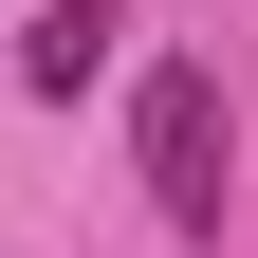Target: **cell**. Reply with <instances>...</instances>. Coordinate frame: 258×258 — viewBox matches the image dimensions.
<instances>
[{
    "mask_svg": "<svg viewBox=\"0 0 258 258\" xmlns=\"http://www.w3.org/2000/svg\"><path fill=\"white\" fill-rule=\"evenodd\" d=\"M129 148H148V203H166V240H221V184H240V111H221L203 55H166V74L129 92Z\"/></svg>",
    "mask_w": 258,
    "mask_h": 258,
    "instance_id": "1",
    "label": "cell"
},
{
    "mask_svg": "<svg viewBox=\"0 0 258 258\" xmlns=\"http://www.w3.org/2000/svg\"><path fill=\"white\" fill-rule=\"evenodd\" d=\"M19 74H37V92H55V111H74V92H92V74H111V0H55L37 37H19Z\"/></svg>",
    "mask_w": 258,
    "mask_h": 258,
    "instance_id": "2",
    "label": "cell"
}]
</instances>
